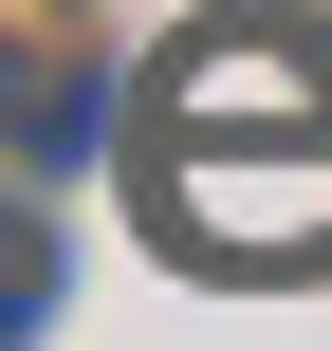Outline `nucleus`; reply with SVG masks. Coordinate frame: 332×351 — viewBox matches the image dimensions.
Listing matches in <instances>:
<instances>
[{"label":"nucleus","instance_id":"nucleus-1","mask_svg":"<svg viewBox=\"0 0 332 351\" xmlns=\"http://www.w3.org/2000/svg\"><path fill=\"white\" fill-rule=\"evenodd\" d=\"M0 148H18V167H74V148H111V74H92V56H37V37H0Z\"/></svg>","mask_w":332,"mask_h":351},{"label":"nucleus","instance_id":"nucleus-2","mask_svg":"<svg viewBox=\"0 0 332 351\" xmlns=\"http://www.w3.org/2000/svg\"><path fill=\"white\" fill-rule=\"evenodd\" d=\"M37 315H55V222H37V204H0V351L37 333Z\"/></svg>","mask_w":332,"mask_h":351},{"label":"nucleus","instance_id":"nucleus-3","mask_svg":"<svg viewBox=\"0 0 332 351\" xmlns=\"http://www.w3.org/2000/svg\"><path fill=\"white\" fill-rule=\"evenodd\" d=\"M222 19H240V0H222Z\"/></svg>","mask_w":332,"mask_h":351}]
</instances>
